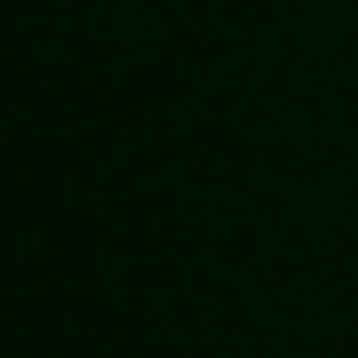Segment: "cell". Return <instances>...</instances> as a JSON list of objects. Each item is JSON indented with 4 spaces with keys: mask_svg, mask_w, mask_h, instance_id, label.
Wrapping results in <instances>:
<instances>
[]
</instances>
